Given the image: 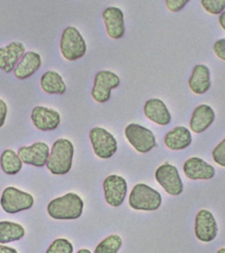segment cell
Here are the masks:
<instances>
[{
    "mask_svg": "<svg viewBox=\"0 0 225 253\" xmlns=\"http://www.w3.org/2000/svg\"><path fill=\"white\" fill-rule=\"evenodd\" d=\"M74 145L66 138L54 142L46 162V167L53 175H65L72 168Z\"/></svg>",
    "mask_w": 225,
    "mask_h": 253,
    "instance_id": "1",
    "label": "cell"
},
{
    "mask_svg": "<svg viewBox=\"0 0 225 253\" xmlns=\"http://www.w3.org/2000/svg\"><path fill=\"white\" fill-rule=\"evenodd\" d=\"M84 202L75 193H67L53 199L47 206V212L52 219L70 220L77 219L82 215Z\"/></svg>",
    "mask_w": 225,
    "mask_h": 253,
    "instance_id": "2",
    "label": "cell"
},
{
    "mask_svg": "<svg viewBox=\"0 0 225 253\" xmlns=\"http://www.w3.org/2000/svg\"><path fill=\"white\" fill-rule=\"evenodd\" d=\"M161 202L160 193L144 183L135 185L129 196V205L136 210L155 211L160 207Z\"/></svg>",
    "mask_w": 225,
    "mask_h": 253,
    "instance_id": "3",
    "label": "cell"
},
{
    "mask_svg": "<svg viewBox=\"0 0 225 253\" xmlns=\"http://www.w3.org/2000/svg\"><path fill=\"white\" fill-rule=\"evenodd\" d=\"M60 49L67 60H77L83 58L86 53V43L78 29L69 26L62 33Z\"/></svg>",
    "mask_w": 225,
    "mask_h": 253,
    "instance_id": "4",
    "label": "cell"
},
{
    "mask_svg": "<svg viewBox=\"0 0 225 253\" xmlns=\"http://www.w3.org/2000/svg\"><path fill=\"white\" fill-rule=\"evenodd\" d=\"M0 203L6 213H17L32 208L34 199L29 193L9 187L3 190Z\"/></svg>",
    "mask_w": 225,
    "mask_h": 253,
    "instance_id": "5",
    "label": "cell"
},
{
    "mask_svg": "<svg viewBox=\"0 0 225 253\" xmlns=\"http://www.w3.org/2000/svg\"><path fill=\"white\" fill-rule=\"evenodd\" d=\"M125 135L138 152H150L156 146L155 136L153 132L139 124L127 125L125 128Z\"/></svg>",
    "mask_w": 225,
    "mask_h": 253,
    "instance_id": "6",
    "label": "cell"
},
{
    "mask_svg": "<svg viewBox=\"0 0 225 253\" xmlns=\"http://www.w3.org/2000/svg\"><path fill=\"white\" fill-rule=\"evenodd\" d=\"M120 84V78L112 71L102 70L95 75L94 86L91 95L94 100L99 103H105L109 101L112 89Z\"/></svg>",
    "mask_w": 225,
    "mask_h": 253,
    "instance_id": "7",
    "label": "cell"
},
{
    "mask_svg": "<svg viewBox=\"0 0 225 253\" xmlns=\"http://www.w3.org/2000/svg\"><path fill=\"white\" fill-rule=\"evenodd\" d=\"M90 139L95 155L101 159H110L117 150V142L114 136L102 127L90 130Z\"/></svg>",
    "mask_w": 225,
    "mask_h": 253,
    "instance_id": "8",
    "label": "cell"
},
{
    "mask_svg": "<svg viewBox=\"0 0 225 253\" xmlns=\"http://www.w3.org/2000/svg\"><path fill=\"white\" fill-rule=\"evenodd\" d=\"M155 178L166 193L178 196L183 192V183L179 171L172 165L164 164L156 170Z\"/></svg>",
    "mask_w": 225,
    "mask_h": 253,
    "instance_id": "9",
    "label": "cell"
},
{
    "mask_svg": "<svg viewBox=\"0 0 225 253\" xmlns=\"http://www.w3.org/2000/svg\"><path fill=\"white\" fill-rule=\"evenodd\" d=\"M103 189L107 204L112 207H119L127 196V181L120 175H111L105 179Z\"/></svg>",
    "mask_w": 225,
    "mask_h": 253,
    "instance_id": "10",
    "label": "cell"
},
{
    "mask_svg": "<svg viewBox=\"0 0 225 253\" xmlns=\"http://www.w3.org/2000/svg\"><path fill=\"white\" fill-rule=\"evenodd\" d=\"M49 154V147L43 142H38L31 146L21 147L18 150L20 161L37 167H42L46 164Z\"/></svg>",
    "mask_w": 225,
    "mask_h": 253,
    "instance_id": "11",
    "label": "cell"
},
{
    "mask_svg": "<svg viewBox=\"0 0 225 253\" xmlns=\"http://www.w3.org/2000/svg\"><path fill=\"white\" fill-rule=\"evenodd\" d=\"M218 233V225L214 215L208 210H200L195 219V234L202 242L214 241Z\"/></svg>",
    "mask_w": 225,
    "mask_h": 253,
    "instance_id": "12",
    "label": "cell"
},
{
    "mask_svg": "<svg viewBox=\"0 0 225 253\" xmlns=\"http://www.w3.org/2000/svg\"><path fill=\"white\" fill-rule=\"evenodd\" d=\"M31 118L34 126L43 132L56 129L61 122L60 114L58 112L44 107H36L32 110Z\"/></svg>",
    "mask_w": 225,
    "mask_h": 253,
    "instance_id": "13",
    "label": "cell"
},
{
    "mask_svg": "<svg viewBox=\"0 0 225 253\" xmlns=\"http://www.w3.org/2000/svg\"><path fill=\"white\" fill-rule=\"evenodd\" d=\"M102 18L108 36L113 39H120L125 34L124 15L116 7H109L105 9Z\"/></svg>",
    "mask_w": 225,
    "mask_h": 253,
    "instance_id": "14",
    "label": "cell"
},
{
    "mask_svg": "<svg viewBox=\"0 0 225 253\" xmlns=\"http://www.w3.org/2000/svg\"><path fill=\"white\" fill-rule=\"evenodd\" d=\"M183 170L190 180H210L215 175L214 167L198 157L188 159L183 165Z\"/></svg>",
    "mask_w": 225,
    "mask_h": 253,
    "instance_id": "15",
    "label": "cell"
},
{
    "mask_svg": "<svg viewBox=\"0 0 225 253\" xmlns=\"http://www.w3.org/2000/svg\"><path fill=\"white\" fill-rule=\"evenodd\" d=\"M26 48L21 42H14L0 48V70L11 72L23 57Z\"/></svg>",
    "mask_w": 225,
    "mask_h": 253,
    "instance_id": "16",
    "label": "cell"
},
{
    "mask_svg": "<svg viewBox=\"0 0 225 253\" xmlns=\"http://www.w3.org/2000/svg\"><path fill=\"white\" fill-rule=\"evenodd\" d=\"M144 112L146 118L160 126H166L171 121V115L166 105L157 98L146 101Z\"/></svg>",
    "mask_w": 225,
    "mask_h": 253,
    "instance_id": "17",
    "label": "cell"
},
{
    "mask_svg": "<svg viewBox=\"0 0 225 253\" xmlns=\"http://www.w3.org/2000/svg\"><path fill=\"white\" fill-rule=\"evenodd\" d=\"M214 119L215 113L212 107L205 104L199 105L192 112L190 121V129L196 133L204 132L214 123Z\"/></svg>",
    "mask_w": 225,
    "mask_h": 253,
    "instance_id": "18",
    "label": "cell"
},
{
    "mask_svg": "<svg viewBox=\"0 0 225 253\" xmlns=\"http://www.w3.org/2000/svg\"><path fill=\"white\" fill-rule=\"evenodd\" d=\"M41 65L40 55L35 52H28L23 55L14 69V75L19 80H26L34 75Z\"/></svg>",
    "mask_w": 225,
    "mask_h": 253,
    "instance_id": "19",
    "label": "cell"
},
{
    "mask_svg": "<svg viewBox=\"0 0 225 253\" xmlns=\"http://www.w3.org/2000/svg\"><path fill=\"white\" fill-rule=\"evenodd\" d=\"M192 92L202 95L207 92L211 86L210 71L203 64H197L194 67L188 82Z\"/></svg>",
    "mask_w": 225,
    "mask_h": 253,
    "instance_id": "20",
    "label": "cell"
},
{
    "mask_svg": "<svg viewBox=\"0 0 225 253\" xmlns=\"http://www.w3.org/2000/svg\"><path fill=\"white\" fill-rule=\"evenodd\" d=\"M192 141L190 132L186 126H176L165 137V144L171 150H182L188 148Z\"/></svg>",
    "mask_w": 225,
    "mask_h": 253,
    "instance_id": "21",
    "label": "cell"
},
{
    "mask_svg": "<svg viewBox=\"0 0 225 253\" xmlns=\"http://www.w3.org/2000/svg\"><path fill=\"white\" fill-rule=\"evenodd\" d=\"M40 86L47 94L63 95L66 91V84L58 73L47 71L40 78Z\"/></svg>",
    "mask_w": 225,
    "mask_h": 253,
    "instance_id": "22",
    "label": "cell"
},
{
    "mask_svg": "<svg viewBox=\"0 0 225 253\" xmlns=\"http://www.w3.org/2000/svg\"><path fill=\"white\" fill-rule=\"evenodd\" d=\"M25 233V229L20 224L14 222H0V244L20 241Z\"/></svg>",
    "mask_w": 225,
    "mask_h": 253,
    "instance_id": "23",
    "label": "cell"
},
{
    "mask_svg": "<svg viewBox=\"0 0 225 253\" xmlns=\"http://www.w3.org/2000/svg\"><path fill=\"white\" fill-rule=\"evenodd\" d=\"M0 166L3 172L15 175L22 169V161L17 154L12 150H5L0 156Z\"/></svg>",
    "mask_w": 225,
    "mask_h": 253,
    "instance_id": "24",
    "label": "cell"
},
{
    "mask_svg": "<svg viewBox=\"0 0 225 253\" xmlns=\"http://www.w3.org/2000/svg\"><path fill=\"white\" fill-rule=\"evenodd\" d=\"M122 245V240L117 235L108 236L96 247L95 253H117Z\"/></svg>",
    "mask_w": 225,
    "mask_h": 253,
    "instance_id": "25",
    "label": "cell"
},
{
    "mask_svg": "<svg viewBox=\"0 0 225 253\" xmlns=\"http://www.w3.org/2000/svg\"><path fill=\"white\" fill-rule=\"evenodd\" d=\"M74 247L67 239L59 238L50 245L46 253H73Z\"/></svg>",
    "mask_w": 225,
    "mask_h": 253,
    "instance_id": "26",
    "label": "cell"
},
{
    "mask_svg": "<svg viewBox=\"0 0 225 253\" xmlns=\"http://www.w3.org/2000/svg\"><path fill=\"white\" fill-rule=\"evenodd\" d=\"M202 6L212 15H220L225 8V0H202Z\"/></svg>",
    "mask_w": 225,
    "mask_h": 253,
    "instance_id": "27",
    "label": "cell"
},
{
    "mask_svg": "<svg viewBox=\"0 0 225 253\" xmlns=\"http://www.w3.org/2000/svg\"><path fill=\"white\" fill-rule=\"evenodd\" d=\"M213 158L217 164L225 167V139H223L213 150Z\"/></svg>",
    "mask_w": 225,
    "mask_h": 253,
    "instance_id": "28",
    "label": "cell"
},
{
    "mask_svg": "<svg viewBox=\"0 0 225 253\" xmlns=\"http://www.w3.org/2000/svg\"><path fill=\"white\" fill-rule=\"evenodd\" d=\"M189 1L188 0H167L165 4L171 12H179L182 10Z\"/></svg>",
    "mask_w": 225,
    "mask_h": 253,
    "instance_id": "29",
    "label": "cell"
},
{
    "mask_svg": "<svg viewBox=\"0 0 225 253\" xmlns=\"http://www.w3.org/2000/svg\"><path fill=\"white\" fill-rule=\"evenodd\" d=\"M214 51L217 57H219L223 61L225 60V40L224 38L217 41L214 43Z\"/></svg>",
    "mask_w": 225,
    "mask_h": 253,
    "instance_id": "30",
    "label": "cell"
},
{
    "mask_svg": "<svg viewBox=\"0 0 225 253\" xmlns=\"http://www.w3.org/2000/svg\"><path fill=\"white\" fill-rule=\"evenodd\" d=\"M8 112V107L5 102L0 99V127L3 126L5 122L6 117Z\"/></svg>",
    "mask_w": 225,
    "mask_h": 253,
    "instance_id": "31",
    "label": "cell"
},
{
    "mask_svg": "<svg viewBox=\"0 0 225 253\" xmlns=\"http://www.w3.org/2000/svg\"><path fill=\"white\" fill-rule=\"evenodd\" d=\"M0 253H18V252L14 248L0 245Z\"/></svg>",
    "mask_w": 225,
    "mask_h": 253,
    "instance_id": "32",
    "label": "cell"
},
{
    "mask_svg": "<svg viewBox=\"0 0 225 253\" xmlns=\"http://www.w3.org/2000/svg\"><path fill=\"white\" fill-rule=\"evenodd\" d=\"M220 26H222L223 30H225V13L223 12L220 16Z\"/></svg>",
    "mask_w": 225,
    "mask_h": 253,
    "instance_id": "33",
    "label": "cell"
},
{
    "mask_svg": "<svg viewBox=\"0 0 225 253\" xmlns=\"http://www.w3.org/2000/svg\"><path fill=\"white\" fill-rule=\"evenodd\" d=\"M77 253H91V252L88 250V249H81Z\"/></svg>",
    "mask_w": 225,
    "mask_h": 253,
    "instance_id": "34",
    "label": "cell"
},
{
    "mask_svg": "<svg viewBox=\"0 0 225 253\" xmlns=\"http://www.w3.org/2000/svg\"><path fill=\"white\" fill-rule=\"evenodd\" d=\"M225 253V248H221L220 250L218 251V253Z\"/></svg>",
    "mask_w": 225,
    "mask_h": 253,
    "instance_id": "35",
    "label": "cell"
}]
</instances>
